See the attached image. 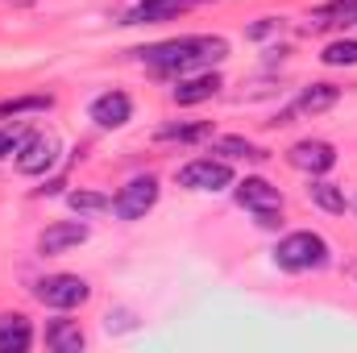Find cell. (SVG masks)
I'll list each match as a JSON object with an SVG mask.
<instances>
[{
	"label": "cell",
	"instance_id": "obj_1",
	"mask_svg": "<svg viewBox=\"0 0 357 353\" xmlns=\"http://www.w3.org/2000/svg\"><path fill=\"white\" fill-rule=\"evenodd\" d=\"M137 59L162 75H191L195 67H212L229 59V42L225 38H208V33H191V38H171L158 42L150 50H137Z\"/></svg>",
	"mask_w": 357,
	"mask_h": 353
},
{
	"label": "cell",
	"instance_id": "obj_2",
	"mask_svg": "<svg viewBox=\"0 0 357 353\" xmlns=\"http://www.w3.org/2000/svg\"><path fill=\"white\" fill-rule=\"evenodd\" d=\"M274 262L287 274H307V270H324L328 266V241L312 229H299V233H287L278 246H274Z\"/></svg>",
	"mask_w": 357,
	"mask_h": 353
},
{
	"label": "cell",
	"instance_id": "obj_3",
	"mask_svg": "<svg viewBox=\"0 0 357 353\" xmlns=\"http://www.w3.org/2000/svg\"><path fill=\"white\" fill-rule=\"evenodd\" d=\"M33 299L54 308V312H71V308H84L91 299V287L79 274H46L33 283Z\"/></svg>",
	"mask_w": 357,
	"mask_h": 353
},
{
	"label": "cell",
	"instance_id": "obj_4",
	"mask_svg": "<svg viewBox=\"0 0 357 353\" xmlns=\"http://www.w3.org/2000/svg\"><path fill=\"white\" fill-rule=\"evenodd\" d=\"M237 204L241 208H250L254 216H258V225H278V216H282V208H287V200H282V191L266 183V179H241L237 183Z\"/></svg>",
	"mask_w": 357,
	"mask_h": 353
},
{
	"label": "cell",
	"instance_id": "obj_5",
	"mask_svg": "<svg viewBox=\"0 0 357 353\" xmlns=\"http://www.w3.org/2000/svg\"><path fill=\"white\" fill-rule=\"evenodd\" d=\"M158 179L154 175H137V179H129L121 191H116V200H112V212L121 216V220H142L154 204H158Z\"/></svg>",
	"mask_w": 357,
	"mask_h": 353
},
{
	"label": "cell",
	"instance_id": "obj_6",
	"mask_svg": "<svg viewBox=\"0 0 357 353\" xmlns=\"http://www.w3.org/2000/svg\"><path fill=\"white\" fill-rule=\"evenodd\" d=\"M233 183V167L225 158H191L178 167V187L187 191H225Z\"/></svg>",
	"mask_w": 357,
	"mask_h": 353
},
{
	"label": "cell",
	"instance_id": "obj_7",
	"mask_svg": "<svg viewBox=\"0 0 357 353\" xmlns=\"http://www.w3.org/2000/svg\"><path fill=\"white\" fill-rule=\"evenodd\" d=\"M287 163L295 167V171H303V175H328L333 167H337V150H333V142H320V137H303V142H295L291 150H287Z\"/></svg>",
	"mask_w": 357,
	"mask_h": 353
},
{
	"label": "cell",
	"instance_id": "obj_8",
	"mask_svg": "<svg viewBox=\"0 0 357 353\" xmlns=\"http://www.w3.org/2000/svg\"><path fill=\"white\" fill-rule=\"evenodd\" d=\"M59 163V137L54 133H29L25 146L17 150V171L21 175H46Z\"/></svg>",
	"mask_w": 357,
	"mask_h": 353
},
{
	"label": "cell",
	"instance_id": "obj_9",
	"mask_svg": "<svg viewBox=\"0 0 357 353\" xmlns=\"http://www.w3.org/2000/svg\"><path fill=\"white\" fill-rule=\"evenodd\" d=\"M88 225L84 220H54V225H46L42 233H38V254H46V258H54V254H67V250H75V246H84L88 241Z\"/></svg>",
	"mask_w": 357,
	"mask_h": 353
},
{
	"label": "cell",
	"instance_id": "obj_10",
	"mask_svg": "<svg viewBox=\"0 0 357 353\" xmlns=\"http://www.w3.org/2000/svg\"><path fill=\"white\" fill-rule=\"evenodd\" d=\"M88 117L100 125V129H121L129 117H133V100L125 96V91H104V96H96L88 108Z\"/></svg>",
	"mask_w": 357,
	"mask_h": 353
},
{
	"label": "cell",
	"instance_id": "obj_11",
	"mask_svg": "<svg viewBox=\"0 0 357 353\" xmlns=\"http://www.w3.org/2000/svg\"><path fill=\"white\" fill-rule=\"evenodd\" d=\"M220 88H225V80H220L216 71L178 75V84H175V91H171V100H175V104H183V108H191V104H204V100H212Z\"/></svg>",
	"mask_w": 357,
	"mask_h": 353
},
{
	"label": "cell",
	"instance_id": "obj_12",
	"mask_svg": "<svg viewBox=\"0 0 357 353\" xmlns=\"http://www.w3.org/2000/svg\"><path fill=\"white\" fill-rule=\"evenodd\" d=\"M191 0H137L129 13H125V25H158V21H171L187 8Z\"/></svg>",
	"mask_w": 357,
	"mask_h": 353
},
{
	"label": "cell",
	"instance_id": "obj_13",
	"mask_svg": "<svg viewBox=\"0 0 357 353\" xmlns=\"http://www.w3.org/2000/svg\"><path fill=\"white\" fill-rule=\"evenodd\" d=\"M33 345V324L21 312H4L0 316V353H25Z\"/></svg>",
	"mask_w": 357,
	"mask_h": 353
},
{
	"label": "cell",
	"instance_id": "obj_14",
	"mask_svg": "<svg viewBox=\"0 0 357 353\" xmlns=\"http://www.w3.org/2000/svg\"><path fill=\"white\" fill-rule=\"evenodd\" d=\"M46 345L54 353H79L88 345V337H84L79 320H50L46 324Z\"/></svg>",
	"mask_w": 357,
	"mask_h": 353
},
{
	"label": "cell",
	"instance_id": "obj_15",
	"mask_svg": "<svg viewBox=\"0 0 357 353\" xmlns=\"http://www.w3.org/2000/svg\"><path fill=\"white\" fill-rule=\"evenodd\" d=\"M337 100H341V88H337V84H312V88L299 91V100H295V112H303V117H316V112H328Z\"/></svg>",
	"mask_w": 357,
	"mask_h": 353
},
{
	"label": "cell",
	"instance_id": "obj_16",
	"mask_svg": "<svg viewBox=\"0 0 357 353\" xmlns=\"http://www.w3.org/2000/svg\"><path fill=\"white\" fill-rule=\"evenodd\" d=\"M212 154H225V158H245V163H266V158H270L258 142H250V137H237V133H229V137H216V142H212Z\"/></svg>",
	"mask_w": 357,
	"mask_h": 353
},
{
	"label": "cell",
	"instance_id": "obj_17",
	"mask_svg": "<svg viewBox=\"0 0 357 353\" xmlns=\"http://www.w3.org/2000/svg\"><path fill=\"white\" fill-rule=\"evenodd\" d=\"M307 200L316 204V208H324V212H333V216H341L345 208H349V200H345V191L337 187V183H324V179L316 175L307 183Z\"/></svg>",
	"mask_w": 357,
	"mask_h": 353
},
{
	"label": "cell",
	"instance_id": "obj_18",
	"mask_svg": "<svg viewBox=\"0 0 357 353\" xmlns=\"http://www.w3.org/2000/svg\"><path fill=\"white\" fill-rule=\"evenodd\" d=\"M212 137V125L208 121H195V125H162L158 129V142H178V146H195V142H208Z\"/></svg>",
	"mask_w": 357,
	"mask_h": 353
},
{
	"label": "cell",
	"instance_id": "obj_19",
	"mask_svg": "<svg viewBox=\"0 0 357 353\" xmlns=\"http://www.w3.org/2000/svg\"><path fill=\"white\" fill-rule=\"evenodd\" d=\"M54 96H17V100H0V117H21V112H50Z\"/></svg>",
	"mask_w": 357,
	"mask_h": 353
},
{
	"label": "cell",
	"instance_id": "obj_20",
	"mask_svg": "<svg viewBox=\"0 0 357 353\" xmlns=\"http://www.w3.org/2000/svg\"><path fill=\"white\" fill-rule=\"evenodd\" d=\"M324 67H357V38H341L324 46Z\"/></svg>",
	"mask_w": 357,
	"mask_h": 353
},
{
	"label": "cell",
	"instance_id": "obj_21",
	"mask_svg": "<svg viewBox=\"0 0 357 353\" xmlns=\"http://www.w3.org/2000/svg\"><path fill=\"white\" fill-rule=\"evenodd\" d=\"M67 204H71L79 216H91V212H108V208H112V200H108V195H100V191H71V195H67Z\"/></svg>",
	"mask_w": 357,
	"mask_h": 353
},
{
	"label": "cell",
	"instance_id": "obj_22",
	"mask_svg": "<svg viewBox=\"0 0 357 353\" xmlns=\"http://www.w3.org/2000/svg\"><path fill=\"white\" fill-rule=\"evenodd\" d=\"M25 137H29V133H25L21 125H4V129H0V158L17 154V150L25 146Z\"/></svg>",
	"mask_w": 357,
	"mask_h": 353
},
{
	"label": "cell",
	"instance_id": "obj_23",
	"mask_svg": "<svg viewBox=\"0 0 357 353\" xmlns=\"http://www.w3.org/2000/svg\"><path fill=\"white\" fill-rule=\"evenodd\" d=\"M13 4H33V0H13Z\"/></svg>",
	"mask_w": 357,
	"mask_h": 353
}]
</instances>
